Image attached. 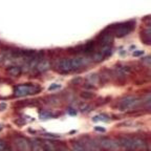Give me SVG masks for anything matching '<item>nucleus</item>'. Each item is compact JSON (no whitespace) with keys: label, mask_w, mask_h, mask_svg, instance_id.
<instances>
[{"label":"nucleus","mask_w":151,"mask_h":151,"mask_svg":"<svg viewBox=\"0 0 151 151\" xmlns=\"http://www.w3.org/2000/svg\"><path fill=\"white\" fill-rule=\"evenodd\" d=\"M40 90L39 87L36 86H32V85H19L15 87V96L16 97H25V96H29V94L38 93Z\"/></svg>","instance_id":"f257e3e1"},{"label":"nucleus","mask_w":151,"mask_h":151,"mask_svg":"<svg viewBox=\"0 0 151 151\" xmlns=\"http://www.w3.org/2000/svg\"><path fill=\"white\" fill-rule=\"evenodd\" d=\"M139 104V99L133 96H128V97L124 98L122 101L120 102V109L121 110H127V109L133 108Z\"/></svg>","instance_id":"f03ea898"},{"label":"nucleus","mask_w":151,"mask_h":151,"mask_svg":"<svg viewBox=\"0 0 151 151\" xmlns=\"http://www.w3.org/2000/svg\"><path fill=\"white\" fill-rule=\"evenodd\" d=\"M111 28L114 29V33H116V37H124V36L128 35L132 31L133 25H131L130 23L116 24L114 26H111Z\"/></svg>","instance_id":"7ed1b4c3"},{"label":"nucleus","mask_w":151,"mask_h":151,"mask_svg":"<svg viewBox=\"0 0 151 151\" xmlns=\"http://www.w3.org/2000/svg\"><path fill=\"white\" fill-rule=\"evenodd\" d=\"M16 146L18 147V149L20 151H31L32 150V144L29 143L27 139L22 137H19L15 141Z\"/></svg>","instance_id":"20e7f679"},{"label":"nucleus","mask_w":151,"mask_h":151,"mask_svg":"<svg viewBox=\"0 0 151 151\" xmlns=\"http://www.w3.org/2000/svg\"><path fill=\"white\" fill-rule=\"evenodd\" d=\"M58 67H59V70L61 73H69V71L73 70V67H71L70 59H63L59 62L58 64Z\"/></svg>","instance_id":"39448f33"},{"label":"nucleus","mask_w":151,"mask_h":151,"mask_svg":"<svg viewBox=\"0 0 151 151\" xmlns=\"http://www.w3.org/2000/svg\"><path fill=\"white\" fill-rule=\"evenodd\" d=\"M120 145L125 147L127 149H135L134 148V141L131 137H121L120 139Z\"/></svg>","instance_id":"423d86ee"},{"label":"nucleus","mask_w":151,"mask_h":151,"mask_svg":"<svg viewBox=\"0 0 151 151\" xmlns=\"http://www.w3.org/2000/svg\"><path fill=\"white\" fill-rule=\"evenodd\" d=\"M101 145L103 147H105V148L110 149V150H116L118 148V144L114 143L112 139H102Z\"/></svg>","instance_id":"0eeeda50"},{"label":"nucleus","mask_w":151,"mask_h":151,"mask_svg":"<svg viewBox=\"0 0 151 151\" xmlns=\"http://www.w3.org/2000/svg\"><path fill=\"white\" fill-rule=\"evenodd\" d=\"M50 67V62L47 61V60H43V61L39 62V63L36 65V68L39 73H44V71L48 70Z\"/></svg>","instance_id":"6e6552de"},{"label":"nucleus","mask_w":151,"mask_h":151,"mask_svg":"<svg viewBox=\"0 0 151 151\" xmlns=\"http://www.w3.org/2000/svg\"><path fill=\"white\" fill-rule=\"evenodd\" d=\"M7 73L13 77H19L21 75V67L19 66H9L7 68Z\"/></svg>","instance_id":"1a4fd4ad"},{"label":"nucleus","mask_w":151,"mask_h":151,"mask_svg":"<svg viewBox=\"0 0 151 151\" xmlns=\"http://www.w3.org/2000/svg\"><path fill=\"white\" fill-rule=\"evenodd\" d=\"M133 141H134V148L135 149H139V148H144L145 145H146V143H145L144 139H133Z\"/></svg>","instance_id":"9d476101"},{"label":"nucleus","mask_w":151,"mask_h":151,"mask_svg":"<svg viewBox=\"0 0 151 151\" xmlns=\"http://www.w3.org/2000/svg\"><path fill=\"white\" fill-rule=\"evenodd\" d=\"M73 151H87L89 149H86L82 144H80L79 142H75L73 144Z\"/></svg>","instance_id":"9b49d317"},{"label":"nucleus","mask_w":151,"mask_h":151,"mask_svg":"<svg viewBox=\"0 0 151 151\" xmlns=\"http://www.w3.org/2000/svg\"><path fill=\"white\" fill-rule=\"evenodd\" d=\"M92 121L93 122H100V121H102V122H108L109 118L107 116H105V114H98V116L92 118Z\"/></svg>","instance_id":"f8f14e48"},{"label":"nucleus","mask_w":151,"mask_h":151,"mask_svg":"<svg viewBox=\"0 0 151 151\" xmlns=\"http://www.w3.org/2000/svg\"><path fill=\"white\" fill-rule=\"evenodd\" d=\"M31 144H32V150L33 151H45L42 145H41L40 143H38L37 141L33 142Z\"/></svg>","instance_id":"ddd939ff"},{"label":"nucleus","mask_w":151,"mask_h":151,"mask_svg":"<svg viewBox=\"0 0 151 151\" xmlns=\"http://www.w3.org/2000/svg\"><path fill=\"white\" fill-rule=\"evenodd\" d=\"M42 146L45 151H56V147H55L50 142H44Z\"/></svg>","instance_id":"4468645a"},{"label":"nucleus","mask_w":151,"mask_h":151,"mask_svg":"<svg viewBox=\"0 0 151 151\" xmlns=\"http://www.w3.org/2000/svg\"><path fill=\"white\" fill-rule=\"evenodd\" d=\"M104 58L105 57L103 56V55L101 54V52H96V54L92 56V60H94L96 62H100V61H102V60H104Z\"/></svg>","instance_id":"2eb2a0df"},{"label":"nucleus","mask_w":151,"mask_h":151,"mask_svg":"<svg viewBox=\"0 0 151 151\" xmlns=\"http://www.w3.org/2000/svg\"><path fill=\"white\" fill-rule=\"evenodd\" d=\"M0 151H9L6 143L4 141H1V139H0Z\"/></svg>","instance_id":"dca6fc26"},{"label":"nucleus","mask_w":151,"mask_h":151,"mask_svg":"<svg viewBox=\"0 0 151 151\" xmlns=\"http://www.w3.org/2000/svg\"><path fill=\"white\" fill-rule=\"evenodd\" d=\"M88 80L91 81L92 84H97L98 81H99V79H98V76L97 75H90L89 77H88Z\"/></svg>","instance_id":"f3484780"},{"label":"nucleus","mask_w":151,"mask_h":151,"mask_svg":"<svg viewBox=\"0 0 151 151\" xmlns=\"http://www.w3.org/2000/svg\"><path fill=\"white\" fill-rule=\"evenodd\" d=\"M81 96H82V98H85V99H90V98H92V96H93V94H92L91 92L85 91V92H82V93H81Z\"/></svg>","instance_id":"a211bd4d"},{"label":"nucleus","mask_w":151,"mask_h":151,"mask_svg":"<svg viewBox=\"0 0 151 151\" xmlns=\"http://www.w3.org/2000/svg\"><path fill=\"white\" fill-rule=\"evenodd\" d=\"M142 62L145 64V65H147L149 67L150 66V62H151V59H150V57L147 56L146 58H144V59H142Z\"/></svg>","instance_id":"6ab92c4d"},{"label":"nucleus","mask_w":151,"mask_h":151,"mask_svg":"<svg viewBox=\"0 0 151 151\" xmlns=\"http://www.w3.org/2000/svg\"><path fill=\"white\" fill-rule=\"evenodd\" d=\"M58 88H61V85L60 84H52L48 87V90H56V89H58Z\"/></svg>","instance_id":"aec40b11"},{"label":"nucleus","mask_w":151,"mask_h":151,"mask_svg":"<svg viewBox=\"0 0 151 151\" xmlns=\"http://www.w3.org/2000/svg\"><path fill=\"white\" fill-rule=\"evenodd\" d=\"M144 54V52L143 50H139V52H133V56L134 57H139V56H141V55H143Z\"/></svg>","instance_id":"412c9836"},{"label":"nucleus","mask_w":151,"mask_h":151,"mask_svg":"<svg viewBox=\"0 0 151 151\" xmlns=\"http://www.w3.org/2000/svg\"><path fill=\"white\" fill-rule=\"evenodd\" d=\"M88 107H89V106H88V105H86V104H85V105H82V106L80 107V109L83 111V112H84V111L87 110V109H86V108H88Z\"/></svg>","instance_id":"4be33fe9"},{"label":"nucleus","mask_w":151,"mask_h":151,"mask_svg":"<svg viewBox=\"0 0 151 151\" xmlns=\"http://www.w3.org/2000/svg\"><path fill=\"white\" fill-rule=\"evenodd\" d=\"M5 108H6V104H5V103L0 104V110H4Z\"/></svg>","instance_id":"5701e85b"},{"label":"nucleus","mask_w":151,"mask_h":151,"mask_svg":"<svg viewBox=\"0 0 151 151\" xmlns=\"http://www.w3.org/2000/svg\"><path fill=\"white\" fill-rule=\"evenodd\" d=\"M96 130H97V131H101V132L105 131V129H104V128H101V127H96Z\"/></svg>","instance_id":"b1692460"},{"label":"nucleus","mask_w":151,"mask_h":151,"mask_svg":"<svg viewBox=\"0 0 151 151\" xmlns=\"http://www.w3.org/2000/svg\"><path fill=\"white\" fill-rule=\"evenodd\" d=\"M69 113H70V114H75L76 111L75 110H70V111H69Z\"/></svg>","instance_id":"393cba45"},{"label":"nucleus","mask_w":151,"mask_h":151,"mask_svg":"<svg viewBox=\"0 0 151 151\" xmlns=\"http://www.w3.org/2000/svg\"><path fill=\"white\" fill-rule=\"evenodd\" d=\"M2 128H3V125H0V131L2 130Z\"/></svg>","instance_id":"a878e982"}]
</instances>
